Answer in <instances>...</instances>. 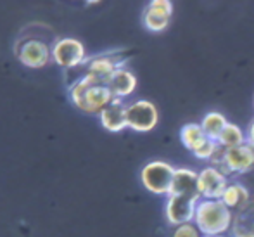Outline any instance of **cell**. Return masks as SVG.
<instances>
[{
  "label": "cell",
  "instance_id": "1",
  "mask_svg": "<svg viewBox=\"0 0 254 237\" xmlns=\"http://www.w3.org/2000/svg\"><path fill=\"white\" fill-rule=\"evenodd\" d=\"M234 215L221 199H201L195 210L194 224L202 236H225L232 231Z\"/></svg>",
  "mask_w": 254,
  "mask_h": 237
},
{
  "label": "cell",
  "instance_id": "2",
  "mask_svg": "<svg viewBox=\"0 0 254 237\" xmlns=\"http://www.w3.org/2000/svg\"><path fill=\"white\" fill-rule=\"evenodd\" d=\"M71 100L83 113L101 114L104 107H107L113 102L114 97L111 94L107 83L95 80L90 75H85L71 87Z\"/></svg>",
  "mask_w": 254,
  "mask_h": 237
},
{
  "label": "cell",
  "instance_id": "3",
  "mask_svg": "<svg viewBox=\"0 0 254 237\" xmlns=\"http://www.w3.org/2000/svg\"><path fill=\"white\" fill-rule=\"evenodd\" d=\"M211 166L220 168L223 173H248L254 170V146L249 142L242 144V146L232 147V149H223L216 154Z\"/></svg>",
  "mask_w": 254,
  "mask_h": 237
},
{
  "label": "cell",
  "instance_id": "4",
  "mask_svg": "<svg viewBox=\"0 0 254 237\" xmlns=\"http://www.w3.org/2000/svg\"><path fill=\"white\" fill-rule=\"evenodd\" d=\"M177 168L166 161H149L140 171V180L145 190L156 196H170Z\"/></svg>",
  "mask_w": 254,
  "mask_h": 237
},
{
  "label": "cell",
  "instance_id": "5",
  "mask_svg": "<svg viewBox=\"0 0 254 237\" xmlns=\"http://www.w3.org/2000/svg\"><path fill=\"white\" fill-rule=\"evenodd\" d=\"M180 142L201 161H213L221 151L220 144L211 141L199 123H185L180 128Z\"/></svg>",
  "mask_w": 254,
  "mask_h": 237
},
{
  "label": "cell",
  "instance_id": "6",
  "mask_svg": "<svg viewBox=\"0 0 254 237\" xmlns=\"http://www.w3.org/2000/svg\"><path fill=\"white\" fill-rule=\"evenodd\" d=\"M202 197L199 194H185V192H171L166 199L164 206V217L171 227L190 224L194 222L195 210Z\"/></svg>",
  "mask_w": 254,
  "mask_h": 237
},
{
  "label": "cell",
  "instance_id": "7",
  "mask_svg": "<svg viewBox=\"0 0 254 237\" xmlns=\"http://www.w3.org/2000/svg\"><path fill=\"white\" fill-rule=\"evenodd\" d=\"M127 123L128 128L138 132V134L152 132L159 123V111H157L156 104L145 99L131 102L127 109Z\"/></svg>",
  "mask_w": 254,
  "mask_h": 237
},
{
  "label": "cell",
  "instance_id": "8",
  "mask_svg": "<svg viewBox=\"0 0 254 237\" xmlns=\"http://www.w3.org/2000/svg\"><path fill=\"white\" fill-rule=\"evenodd\" d=\"M228 184V175L211 164L202 168L197 175V187L202 199H221Z\"/></svg>",
  "mask_w": 254,
  "mask_h": 237
},
{
  "label": "cell",
  "instance_id": "9",
  "mask_svg": "<svg viewBox=\"0 0 254 237\" xmlns=\"http://www.w3.org/2000/svg\"><path fill=\"white\" fill-rule=\"evenodd\" d=\"M171 16H173V2H170V0H152L145 7L142 23L149 31L159 33V31H164L170 26Z\"/></svg>",
  "mask_w": 254,
  "mask_h": 237
},
{
  "label": "cell",
  "instance_id": "10",
  "mask_svg": "<svg viewBox=\"0 0 254 237\" xmlns=\"http://www.w3.org/2000/svg\"><path fill=\"white\" fill-rule=\"evenodd\" d=\"M16 54L19 61L28 68H44L51 59V47L40 38H28L17 44Z\"/></svg>",
  "mask_w": 254,
  "mask_h": 237
},
{
  "label": "cell",
  "instance_id": "11",
  "mask_svg": "<svg viewBox=\"0 0 254 237\" xmlns=\"http://www.w3.org/2000/svg\"><path fill=\"white\" fill-rule=\"evenodd\" d=\"M52 57L63 68H76L85 61V47L80 40L61 38L54 44Z\"/></svg>",
  "mask_w": 254,
  "mask_h": 237
},
{
  "label": "cell",
  "instance_id": "12",
  "mask_svg": "<svg viewBox=\"0 0 254 237\" xmlns=\"http://www.w3.org/2000/svg\"><path fill=\"white\" fill-rule=\"evenodd\" d=\"M127 109L128 106L120 99H114L107 107H104L101 113V123L107 132H123L125 128H128L127 123Z\"/></svg>",
  "mask_w": 254,
  "mask_h": 237
},
{
  "label": "cell",
  "instance_id": "13",
  "mask_svg": "<svg viewBox=\"0 0 254 237\" xmlns=\"http://www.w3.org/2000/svg\"><path fill=\"white\" fill-rule=\"evenodd\" d=\"M107 87H109L114 99L123 100L135 92V88H137V77L130 70H127V68H120L107 80Z\"/></svg>",
  "mask_w": 254,
  "mask_h": 237
},
{
  "label": "cell",
  "instance_id": "14",
  "mask_svg": "<svg viewBox=\"0 0 254 237\" xmlns=\"http://www.w3.org/2000/svg\"><path fill=\"white\" fill-rule=\"evenodd\" d=\"M232 237H254V196L241 211L234 215Z\"/></svg>",
  "mask_w": 254,
  "mask_h": 237
},
{
  "label": "cell",
  "instance_id": "15",
  "mask_svg": "<svg viewBox=\"0 0 254 237\" xmlns=\"http://www.w3.org/2000/svg\"><path fill=\"white\" fill-rule=\"evenodd\" d=\"M253 194L251 190L246 187L244 184H239V182H230L228 184L225 194L221 196V201L230 208L234 213L241 211L244 206H248V203L251 201Z\"/></svg>",
  "mask_w": 254,
  "mask_h": 237
},
{
  "label": "cell",
  "instance_id": "16",
  "mask_svg": "<svg viewBox=\"0 0 254 237\" xmlns=\"http://www.w3.org/2000/svg\"><path fill=\"white\" fill-rule=\"evenodd\" d=\"M230 123V121L225 118V114H221L220 111H209L202 116V120L199 121L201 128L204 130V134L211 139V141L218 142L221 132L225 130V127Z\"/></svg>",
  "mask_w": 254,
  "mask_h": 237
},
{
  "label": "cell",
  "instance_id": "17",
  "mask_svg": "<svg viewBox=\"0 0 254 237\" xmlns=\"http://www.w3.org/2000/svg\"><path fill=\"white\" fill-rule=\"evenodd\" d=\"M246 142H248L246 132L235 123H228L227 127H225V130L221 132L220 139H218V144H220V147H223V149H232V147L242 146V144H246Z\"/></svg>",
  "mask_w": 254,
  "mask_h": 237
},
{
  "label": "cell",
  "instance_id": "18",
  "mask_svg": "<svg viewBox=\"0 0 254 237\" xmlns=\"http://www.w3.org/2000/svg\"><path fill=\"white\" fill-rule=\"evenodd\" d=\"M171 237H202V234H201V231L195 227L194 222H190V224H184V225L175 227Z\"/></svg>",
  "mask_w": 254,
  "mask_h": 237
},
{
  "label": "cell",
  "instance_id": "19",
  "mask_svg": "<svg viewBox=\"0 0 254 237\" xmlns=\"http://www.w3.org/2000/svg\"><path fill=\"white\" fill-rule=\"evenodd\" d=\"M246 137H248V142L251 144V146H254V118L251 123H249L248 130H246Z\"/></svg>",
  "mask_w": 254,
  "mask_h": 237
},
{
  "label": "cell",
  "instance_id": "20",
  "mask_svg": "<svg viewBox=\"0 0 254 237\" xmlns=\"http://www.w3.org/2000/svg\"><path fill=\"white\" fill-rule=\"evenodd\" d=\"M202 237H227V236H202Z\"/></svg>",
  "mask_w": 254,
  "mask_h": 237
}]
</instances>
